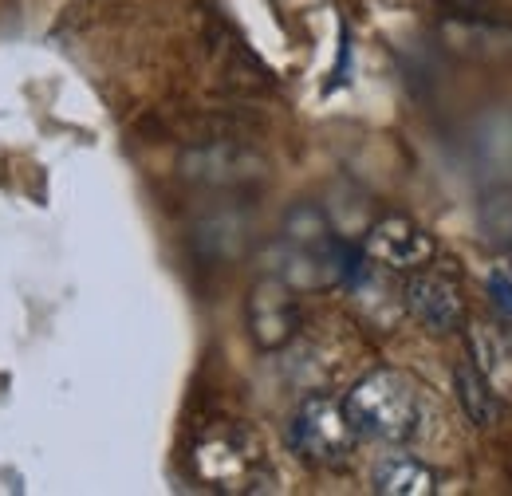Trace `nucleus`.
Here are the masks:
<instances>
[{
	"label": "nucleus",
	"instance_id": "f257e3e1",
	"mask_svg": "<svg viewBox=\"0 0 512 496\" xmlns=\"http://www.w3.org/2000/svg\"><path fill=\"white\" fill-rule=\"evenodd\" d=\"M359 437L383 441V445H406L422 430V394L414 378L394 367L363 374L347 398H343Z\"/></svg>",
	"mask_w": 512,
	"mask_h": 496
},
{
	"label": "nucleus",
	"instance_id": "f03ea898",
	"mask_svg": "<svg viewBox=\"0 0 512 496\" xmlns=\"http://www.w3.org/2000/svg\"><path fill=\"white\" fill-rule=\"evenodd\" d=\"M193 477L213 493H260L268 485V457L253 430L213 422L193 441Z\"/></svg>",
	"mask_w": 512,
	"mask_h": 496
},
{
	"label": "nucleus",
	"instance_id": "7ed1b4c3",
	"mask_svg": "<svg viewBox=\"0 0 512 496\" xmlns=\"http://www.w3.org/2000/svg\"><path fill=\"white\" fill-rule=\"evenodd\" d=\"M359 430L347 414V406L331 394H308L292 422H288V445L300 461L316 465V469H335L355 453Z\"/></svg>",
	"mask_w": 512,
	"mask_h": 496
},
{
	"label": "nucleus",
	"instance_id": "20e7f679",
	"mask_svg": "<svg viewBox=\"0 0 512 496\" xmlns=\"http://www.w3.org/2000/svg\"><path fill=\"white\" fill-rule=\"evenodd\" d=\"M178 174L201 189H241L268 174V158L245 138L190 142L178 158Z\"/></svg>",
	"mask_w": 512,
	"mask_h": 496
},
{
	"label": "nucleus",
	"instance_id": "39448f33",
	"mask_svg": "<svg viewBox=\"0 0 512 496\" xmlns=\"http://www.w3.org/2000/svg\"><path fill=\"white\" fill-rule=\"evenodd\" d=\"M245 323H249V335L260 351H284L300 327H304V311H300V296L296 288L272 272V276H260L253 288H249V300H245Z\"/></svg>",
	"mask_w": 512,
	"mask_h": 496
},
{
	"label": "nucleus",
	"instance_id": "423d86ee",
	"mask_svg": "<svg viewBox=\"0 0 512 496\" xmlns=\"http://www.w3.org/2000/svg\"><path fill=\"white\" fill-rule=\"evenodd\" d=\"M363 256L383 268V272H418V268H430L438 248H434V237L414 221V217H402V213H386L379 217L367 237H363Z\"/></svg>",
	"mask_w": 512,
	"mask_h": 496
},
{
	"label": "nucleus",
	"instance_id": "0eeeda50",
	"mask_svg": "<svg viewBox=\"0 0 512 496\" xmlns=\"http://www.w3.org/2000/svg\"><path fill=\"white\" fill-rule=\"evenodd\" d=\"M402 308L430 335H453L465 327V300H461L457 280H449L446 272H434V268H418L406 276Z\"/></svg>",
	"mask_w": 512,
	"mask_h": 496
},
{
	"label": "nucleus",
	"instance_id": "6e6552de",
	"mask_svg": "<svg viewBox=\"0 0 512 496\" xmlns=\"http://www.w3.org/2000/svg\"><path fill=\"white\" fill-rule=\"evenodd\" d=\"M442 36H446L449 48H457V52H465L473 60L512 56V24H501V20L449 12L446 20H442Z\"/></svg>",
	"mask_w": 512,
	"mask_h": 496
},
{
	"label": "nucleus",
	"instance_id": "1a4fd4ad",
	"mask_svg": "<svg viewBox=\"0 0 512 496\" xmlns=\"http://www.w3.org/2000/svg\"><path fill=\"white\" fill-rule=\"evenodd\" d=\"M453 398H457V406L473 430H493L501 422V398L493 390V378L473 359H461L453 367Z\"/></svg>",
	"mask_w": 512,
	"mask_h": 496
},
{
	"label": "nucleus",
	"instance_id": "9d476101",
	"mask_svg": "<svg viewBox=\"0 0 512 496\" xmlns=\"http://www.w3.org/2000/svg\"><path fill=\"white\" fill-rule=\"evenodd\" d=\"M371 493L379 496H434L438 473L418 457H383L371 469Z\"/></svg>",
	"mask_w": 512,
	"mask_h": 496
},
{
	"label": "nucleus",
	"instance_id": "9b49d317",
	"mask_svg": "<svg viewBox=\"0 0 512 496\" xmlns=\"http://www.w3.org/2000/svg\"><path fill=\"white\" fill-rule=\"evenodd\" d=\"M481 225H485V233H489L493 241H501V245L512 241V193H501V197L485 201Z\"/></svg>",
	"mask_w": 512,
	"mask_h": 496
},
{
	"label": "nucleus",
	"instance_id": "f8f14e48",
	"mask_svg": "<svg viewBox=\"0 0 512 496\" xmlns=\"http://www.w3.org/2000/svg\"><path fill=\"white\" fill-rule=\"evenodd\" d=\"M489 296H493V304L505 311V315H512V280L505 272H493L489 276Z\"/></svg>",
	"mask_w": 512,
	"mask_h": 496
}]
</instances>
